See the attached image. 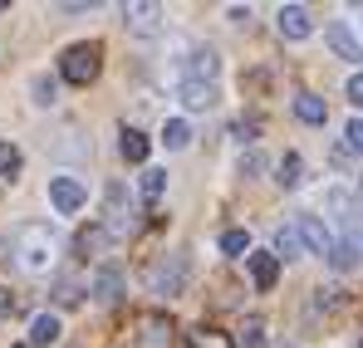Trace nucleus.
<instances>
[{"label":"nucleus","mask_w":363,"mask_h":348,"mask_svg":"<svg viewBox=\"0 0 363 348\" xmlns=\"http://www.w3.org/2000/svg\"><path fill=\"white\" fill-rule=\"evenodd\" d=\"M250 250V235L241 226H231V231H221V255H245Z\"/></svg>","instance_id":"nucleus-25"},{"label":"nucleus","mask_w":363,"mask_h":348,"mask_svg":"<svg viewBox=\"0 0 363 348\" xmlns=\"http://www.w3.org/2000/svg\"><path fill=\"white\" fill-rule=\"evenodd\" d=\"M162 142H167L172 152H182V147L191 142V123H182V118H172V123L162 128Z\"/></svg>","instance_id":"nucleus-23"},{"label":"nucleus","mask_w":363,"mask_h":348,"mask_svg":"<svg viewBox=\"0 0 363 348\" xmlns=\"http://www.w3.org/2000/svg\"><path fill=\"white\" fill-rule=\"evenodd\" d=\"M265 172V157H260V152H245L241 157V176H260Z\"/></svg>","instance_id":"nucleus-31"},{"label":"nucleus","mask_w":363,"mask_h":348,"mask_svg":"<svg viewBox=\"0 0 363 348\" xmlns=\"http://www.w3.org/2000/svg\"><path fill=\"white\" fill-rule=\"evenodd\" d=\"M182 285H186V260L182 255H162L152 270H147V290L152 294H182Z\"/></svg>","instance_id":"nucleus-2"},{"label":"nucleus","mask_w":363,"mask_h":348,"mask_svg":"<svg viewBox=\"0 0 363 348\" xmlns=\"http://www.w3.org/2000/svg\"><path fill=\"white\" fill-rule=\"evenodd\" d=\"M241 348H270L265 324H260V319H245V324H241Z\"/></svg>","instance_id":"nucleus-26"},{"label":"nucleus","mask_w":363,"mask_h":348,"mask_svg":"<svg viewBox=\"0 0 363 348\" xmlns=\"http://www.w3.org/2000/svg\"><path fill=\"white\" fill-rule=\"evenodd\" d=\"M55 157H60V162H89V137H84V133H64Z\"/></svg>","instance_id":"nucleus-17"},{"label":"nucleus","mask_w":363,"mask_h":348,"mask_svg":"<svg viewBox=\"0 0 363 348\" xmlns=\"http://www.w3.org/2000/svg\"><path fill=\"white\" fill-rule=\"evenodd\" d=\"M15 309H20V304H15V294H10V290H5V285H0V319H10Z\"/></svg>","instance_id":"nucleus-33"},{"label":"nucleus","mask_w":363,"mask_h":348,"mask_svg":"<svg viewBox=\"0 0 363 348\" xmlns=\"http://www.w3.org/2000/svg\"><path fill=\"white\" fill-rule=\"evenodd\" d=\"M300 176H304V157H300V152H285V157H280V176H275V181H280V186H300Z\"/></svg>","instance_id":"nucleus-21"},{"label":"nucleus","mask_w":363,"mask_h":348,"mask_svg":"<svg viewBox=\"0 0 363 348\" xmlns=\"http://www.w3.org/2000/svg\"><path fill=\"white\" fill-rule=\"evenodd\" d=\"M55 260V235L50 231H25L20 235V265L25 270H50Z\"/></svg>","instance_id":"nucleus-4"},{"label":"nucleus","mask_w":363,"mask_h":348,"mask_svg":"<svg viewBox=\"0 0 363 348\" xmlns=\"http://www.w3.org/2000/svg\"><path fill=\"white\" fill-rule=\"evenodd\" d=\"M216 74H221V55L201 45V50H191V59H186L182 84H216Z\"/></svg>","instance_id":"nucleus-6"},{"label":"nucleus","mask_w":363,"mask_h":348,"mask_svg":"<svg viewBox=\"0 0 363 348\" xmlns=\"http://www.w3.org/2000/svg\"><path fill=\"white\" fill-rule=\"evenodd\" d=\"M226 133H231L236 142H255V133H260V118H231V123H226Z\"/></svg>","instance_id":"nucleus-27"},{"label":"nucleus","mask_w":363,"mask_h":348,"mask_svg":"<svg viewBox=\"0 0 363 348\" xmlns=\"http://www.w3.org/2000/svg\"><path fill=\"white\" fill-rule=\"evenodd\" d=\"M275 25H280L285 40H309V35H314V15H309L304 5H280Z\"/></svg>","instance_id":"nucleus-8"},{"label":"nucleus","mask_w":363,"mask_h":348,"mask_svg":"<svg viewBox=\"0 0 363 348\" xmlns=\"http://www.w3.org/2000/svg\"><path fill=\"white\" fill-rule=\"evenodd\" d=\"M79 299H84V290H79V280H74V275H69V280H60V285H55V304H69V309H74V304H79Z\"/></svg>","instance_id":"nucleus-29"},{"label":"nucleus","mask_w":363,"mask_h":348,"mask_svg":"<svg viewBox=\"0 0 363 348\" xmlns=\"http://www.w3.org/2000/svg\"><path fill=\"white\" fill-rule=\"evenodd\" d=\"M104 240H108V231H104V226H84V231L74 235V250H79V255H94Z\"/></svg>","instance_id":"nucleus-22"},{"label":"nucleus","mask_w":363,"mask_h":348,"mask_svg":"<svg viewBox=\"0 0 363 348\" xmlns=\"http://www.w3.org/2000/svg\"><path fill=\"white\" fill-rule=\"evenodd\" d=\"M359 142H363V128H359V118H354V123L344 128V147H349V152H359ZM344 147H339V152H344Z\"/></svg>","instance_id":"nucleus-32"},{"label":"nucleus","mask_w":363,"mask_h":348,"mask_svg":"<svg viewBox=\"0 0 363 348\" xmlns=\"http://www.w3.org/2000/svg\"><path fill=\"white\" fill-rule=\"evenodd\" d=\"M177 99H182V108H191V113H206V108L216 103V84H182Z\"/></svg>","instance_id":"nucleus-13"},{"label":"nucleus","mask_w":363,"mask_h":348,"mask_svg":"<svg viewBox=\"0 0 363 348\" xmlns=\"http://www.w3.org/2000/svg\"><path fill=\"white\" fill-rule=\"evenodd\" d=\"M123 285H128V280H123L118 265H99V270H94V299H99V304H118Z\"/></svg>","instance_id":"nucleus-9"},{"label":"nucleus","mask_w":363,"mask_h":348,"mask_svg":"<svg viewBox=\"0 0 363 348\" xmlns=\"http://www.w3.org/2000/svg\"><path fill=\"white\" fill-rule=\"evenodd\" d=\"M162 186H167V172H162V167H147V172L138 176V191H143L147 201H152V196H162Z\"/></svg>","instance_id":"nucleus-24"},{"label":"nucleus","mask_w":363,"mask_h":348,"mask_svg":"<svg viewBox=\"0 0 363 348\" xmlns=\"http://www.w3.org/2000/svg\"><path fill=\"white\" fill-rule=\"evenodd\" d=\"M55 339H60V319H55V314H35V319H30V344H55Z\"/></svg>","instance_id":"nucleus-18"},{"label":"nucleus","mask_w":363,"mask_h":348,"mask_svg":"<svg viewBox=\"0 0 363 348\" xmlns=\"http://www.w3.org/2000/svg\"><path fill=\"white\" fill-rule=\"evenodd\" d=\"M201 348H221V344H216V339H201Z\"/></svg>","instance_id":"nucleus-34"},{"label":"nucleus","mask_w":363,"mask_h":348,"mask_svg":"<svg viewBox=\"0 0 363 348\" xmlns=\"http://www.w3.org/2000/svg\"><path fill=\"white\" fill-rule=\"evenodd\" d=\"M250 260V280H255V290H270L275 280H280V260L270 255V250H255V255H245Z\"/></svg>","instance_id":"nucleus-10"},{"label":"nucleus","mask_w":363,"mask_h":348,"mask_svg":"<svg viewBox=\"0 0 363 348\" xmlns=\"http://www.w3.org/2000/svg\"><path fill=\"white\" fill-rule=\"evenodd\" d=\"M285 348H290V344H285Z\"/></svg>","instance_id":"nucleus-35"},{"label":"nucleus","mask_w":363,"mask_h":348,"mask_svg":"<svg viewBox=\"0 0 363 348\" xmlns=\"http://www.w3.org/2000/svg\"><path fill=\"white\" fill-rule=\"evenodd\" d=\"M118 152L128 157V162H147V133H138V128H128L118 142Z\"/></svg>","instance_id":"nucleus-19"},{"label":"nucleus","mask_w":363,"mask_h":348,"mask_svg":"<svg viewBox=\"0 0 363 348\" xmlns=\"http://www.w3.org/2000/svg\"><path fill=\"white\" fill-rule=\"evenodd\" d=\"M329 50H334L339 59H349V64H354V59H359V35H354L344 20H334V25H329Z\"/></svg>","instance_id":"nucleus-14"},{"label":"nucleus","mask_w":363,"mask_h":348,"mask_svg":"<svg viewBox=\"0 0 363 348\" xmlns=\"http://www.w3.org/2000/svg\"><path fill=\"white\" fill-rule=\"evenodd\" d=\"M55 99H60V84H55L50 74H35V79H30V103H35V108H55Z\"/></svg>","instance_id":"nucleus-16"},{"label":"nucleus","mask_w":363,"mask_h":348,"mask_svg":"<svg viewBox=\"0 0 363 348\" xmlns=\"http://www.w3.org/2000/svg\"><path fill=\"white\" fill-rule=\"evenodd\" d=\"M50 201H55L60 216H74V211L84 206V181H79V176H55V181H50Z\"/></svg>","instance_id":"nucleus-7"},{"label":"nucleus","mask_w":363,"mask_h":348,"mask_svg":"<svg viewBox=\"0 0 363 348\" xmlns=\"http://www.w3.org/2000/svg\"><path fill=\"white\" fill-rule=\"evenodd\" d=\"M167 344H172V324H167V319H143L138 348H167Z\"/></svg>","instance_id":"nucleus-15"},{"label":"nucleus","mask_w":363,"mask_h":348,"mask_svg":"<svg viewBox=\"0 0 363 348\" xmlns=\"http://www.w3.org/2000/svg\"><path fill=\"white\" fill-rule=\"evenodd\" d=\"M295 118L309 123V128L324 123V99H319V94H300V99H295Z\"/></svg>","instance_id":"nucleus-20"},{"label":"nucleus","mask_w":363,"mask_h":348,"mask_svg":"<svg viewBox=\"0 0 363 348\" xmlns=\"http://www.w3.org/2000/svg\"><path fill=\"white\" fill-rule=\"evenodd\" d=\"M15 172H20V147L0 142V176H15Z\"/></svg>","instance_id":"nucleus-30"},{"label":"nucleus","mask_w":363,"mask_h":348,"mask_svg":"<svg viewBox=\"0 0 363 348\" xmlns=\"http://www.w3.org/2000/svg\"><path fill=\"white\" fill-rule=\"evenodd\" d=\"M128 30L133 35H157L162 30V10L157 5H128Z\"/></svg>","instance_id":"nucleus-11"},{"label":"nucleus","mask_w":363,"mask_h":348,"mask_svg":"<svg viewBox=\"0 0 363 348\" xmlns=\"http://www.w3.org/2000/svg\"><path fill=\"white\" fill-rule=\"evenodd\" d=\"M329 265H334V270H344V275L359 265V235H354V231L344 235V240H329Z\"/></svg>","instance_id":"nucleus-12"},{"label":"nucleus","mask_w":363,"mask_h":348,"mask_svg":"<svg viewBox=\"0 0 363 348\" xmlns=\"http://www.w3.org/2000/svg\"><path fill=\"white\" fill-rule=\"evenodd\" d=\"M275 250H280L275 260H304V250H300V240H295V231H290V226L275 235Z\"/></svg>","instance_id":"nucleus-28"},{"label":"nucleus","mask_w":363,"mask_h":348,"mask_svg":"<svg viewBox=\"0 0 363 348\" xmlns=\"http://www.w3.org/2000/svg\"><path fill=\"white\" fill-rule=\"evenodd\" d=\"M290 231H295V240H300L304 255H329V231H324L319 216H304V211H300V221H295Z\"/></svg>","instance_id":"nucleus-5"},{"label":"nucleus","mask_w":363,"mask_h":348,"mask_svg":"<svg viewBox=\"0 0 363 348\" xmlns=\"http://www.w3.org/2000/svg\"><path fill=\"white\" fill-rule=\"evenodd\" d=\"M104 231H133V201H128V186L123 181H108L104 186Z\"/></svg>","instance_id":"nucleus-3"},{"label":"nucleus","mask_w":363,"mask_h":348,"mask_svg":"<svg viewBox=\"0 0 363 348\" xmlns=\"http://www.w3.org/2000/svg\"><path fill=\"white\" fill-rule=\"evenodd\" d=\"M60 74L69 84H94L99 79V45H69L60 55Z\"/></svg>","instance_id":"nucleus-1"}]
</instances>
